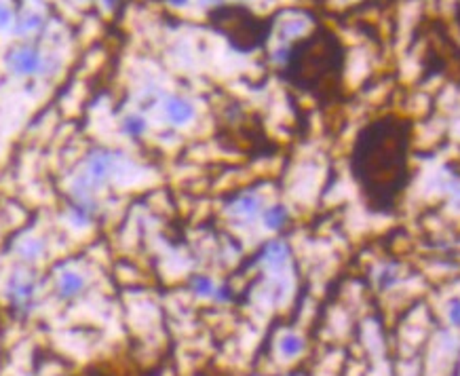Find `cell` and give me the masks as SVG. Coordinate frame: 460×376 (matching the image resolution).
I'll return each instance as SVG.
<instances>
[{
    "instance_id": "cell-3",
    "label": "cell",
    "mask_w": 460,
    "mask_h": 376,
    "mask_svg": "<svg viewBox=\"0 0 460 376\" xmlns=\"http://www.w3.org/2000/svg\"><path fill=\"white\" fill-rule=\"evenodd\" d=\"M114 165H116V155L108 148H95L93 153H89L87 157V176L98 184H106L108 178L112 176L114 172Z\"/></svg>"
},
{
    "instance_id": "cell-13",
    "label": "cell",
    "mask_w": 460,
    "mask_h": 376,
    "mask_svg": "<svg viewBox=\"0 0 460 376\" xmlns=\"http://www.w3.org/2000/svg\"><path fill=\"white\" fill-rule=\"evenodd\" d=\"M121 129L129 137H141L148 131V121L141 114H127L121 121Z\"/></svg>"
},
{
    "instance_id": "cell-16",
    "label": "cell",
    "mask_w": 460,
    "mask_h": 376,
    "mask_svg": "<svg viewBox=\"0 0 460 376\" xmlns=\"http://www.w3.org/2000/svg\"><path fill=\"white\" fill-rule=\"evenodd\" d=\"M13 22H15V17H13L11 7H9V5H5V3H0V30L9 28Z\"/></svg>"
},
{
    "instance_id": "cell-8",
    "label": "cell",
    "mask_w": 460,
    "mask_h": 376,
    "mask_svg": "<svg viewBox=\"0 0 460 376\" xmlns=\"http://www.w3.org/2000/svg\"><path fill=\"white\" fill-rule=\"evenodd\" d=\"M258 256H260V262H262V264H266V266H270V269H279V266H283V264L287 262V258H289V248H287L285 241L273 239V241H268V243L260 250Z\"/></svg>"
},
{
    "instance_id": "cell-14",
    "label": "cell",
    "mask_w": 460,
    "mask_h": 376,
    "mask_svg": "<svg viewBox=\"0 0 460 376\" xmlns=\"http://www.w3.org/2000/svg\"><path fill=\"white\" fill-rule=\"evenodd\" d=\"M43 252H45V243L40 239H26L20 246V256L26 260H36Z\"/></svg>"
},
{
    "instance_id": "cell-11",
    "label": "cell",
    "mask_w": 460,
    "mask_h": 376,
    "mask_svg": "<svg viewBox=\"0 0 460 376\" xmlns=\"http://www.w3.org/2000/svg\"><path fill=\"white\" fill-rule=\"evenodd\" d=\"M304 347H306L304 338H302L300 334H293V332L283 334V336H281V340H279V351H281V355H283V357H287V359L298 357V355L304 351Z\"/></svg>"
},
{
    "instance_id": "cell-1",
    "label": "cell",
    "mask_w": 460,
    "mask_h": 376,
    "mask_svg": "<svg viewBox=\"0 0 460 376\" xmlns=\"http://www.w3.org/2000/svg\"><path fill=\"white\" fill-rule=\"evenodd\" d=\"M410 135L395 121L374 123L357 135L353 148V174L369 207L391 211L408 184Z\"/></svg>"
},
{
    "instance_id": "cell-18",
    "label": "cell",
    "mask_w": 460,
    "mask_h": 376,
    "mask_svg": "<svg viewBox=\"0 0 460 376\" xmlns=\"http://www.w3.org/2000/svg\"><path fill=\"white\" fill-rule=\"evenodd\" d=\"M104 3H106V5H108V7H112V5H114V3H116V0H104Z\"/></svg>"
},
{
    "instance_id": "cell-5",
    "label": "cell",
    "mask_w": 460,
    "mask_h": 376,
    "mask_svg": "<svg viewBox=\"0 0 460 376\" xmlns=\"http://www.w3.org/2000/svg\"><path fill=\"white\" fill-rule=\"evenodd\" d=\"M230 211L239 218H245V220H254L258 216H262L264 211V201L258 193L254 190H247V193H241L233 203H230Z\"/></svg>"
},
{
    "instance_id": "cell-15",
    "label": "cell",
    "mask_w": 460,
    "mask_h": 376,
    "mask_svg": "<svg viewBox=\"0 0 460 376\" xmlns=\"http://www.w3.org/2000/svg\"><path fill=\"white\" fill-rule=\"evenodd\" d=\"M447 319L450 324L460 328V298H452L447 303Z\"/></svg>"
},
{
    "instance_id": "cell-10",
    "label": "cell",
    "mask_w": 460,
    "mask_h": 376,
    "mask_svg": "<svg viewBox=\"0 0 460 376\" xmlns=\"http://www.w3.org/2000/svg\"><path fill=\"white\" fill-rule=\"evenodd\" d=\"M43 24H45V17H43L40 13H36V11H28V13L15 17V22H13V30H15L17 34L24 36V34L38 32V30L43 28Z\"/></svg>"
},
{
    "instance_id": "cell-9",
    "label": "cell",
    "mask_w": 460,
    "mask_h": 376,
    "mask_svg": "<svg viewBox=\"0 0 460 376\" xmlns=\"http://www.w3.org/2000/svg\"><path fill=\"white\" fill-rule=\"evenodd\" d=\"M260 218H262L264 227H266L268 231L279 233V231H283L287 224H289L291 213H289V207H287V205H283V203H273V205L264 207V211H262Z\"/></svg>"
},
{
    "instance_id": "cell-2",
    "label": "cell",
    "mask_w": 460,
    "mask_h": 376,
    "mask_svg": "<svg viewBox=\"0 0 460 376\" xmlns=\"http://www.w3.org/2000/svg\"><path fill=\"white\" fill-rule=\"evenodd\" d=\"M5 63L13 74H17V77H34V74H45L47 68H49V63L40 55V51L34 49V47H28V45L9 49V53L5 55Z\"/></svg>"
},
{
    "instance_id": "cell-6",
    "label": "cell",
    "mask_w": 460,
    "mask_h": 376,
    "mask_svg": "<svg viewBox=\"0 0 460 376\" xmlns=\"http://www.w3.org/2000/svg\"><path fill=\"white\" fill-rule=\"evenodd\" d=\"M85 289V277L76 271H63L55 283V294L61 300H72Z\"/></svg>"
},
{
    "instance_id": "cell-7",
    "label": "cell",
    "mask_w": 460,
    "mask_h": 376,
    "mask_svg": "<svg viewBox=\"0 0 460 376\" xmlns=\"http://www.w3.org/2000/svg\"><path fill=\"white\" fill-rule=\"evenodd\" d=\"M7 289H9V298L13 300V305L26 307V305H30V300L36 292V285H34V281H30L22 275H13L9 279Z\"/></svg>"
},
{
    "instance_id": "cell-12",
    "label": "cell",
    "mask_w": 460,
    "mask_h": 376,
    "mask_svg": "<svg viewBox=\"0 0 460 376\" xmlns=\"http://www.w3.org/2000/svg\"><path fill=\"white\" fill-rule=\"evenodd\" d=\"M188 285H190V292L201 296V298H211L213 300L215 294H217V283L207 275H194Z\"/></svg>"
},
{
    "instance_id": "cell-4",
    "label": "cell",
    "mask_w": 460,
    "mask_h": 376,
    "mask_svg": "<svg viewBox=\"0 0 460 376\" xmlns=\"http://www.w3.org/2000/svg\"><path fill=\"white\" fill-rule=\"evenodd\" d=\"M197 114V108L190 100L182 98V96H171L165 100V116L171 125L182 127L188 125Z\"/></svg>"
},
{
    "instance_id": "cell-17",
    "label": "cell",
    "mask_w": 460,
    "mask_h": 376,
    "mask_svg": "<svg viewBox=\"0 0 460 376\" xmlns=\"http://www.w3.org/2000/svg\"><path fill=\"white\" fill-rule=\"evenodd\" d=\"M167 3L174 7H184V5H188V0H167Z\"/></svg>"
}]
</instances>
